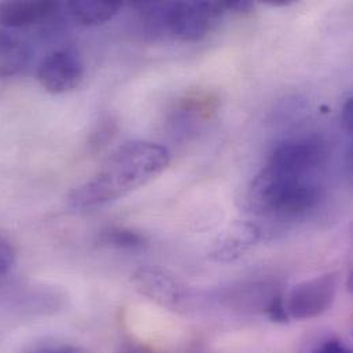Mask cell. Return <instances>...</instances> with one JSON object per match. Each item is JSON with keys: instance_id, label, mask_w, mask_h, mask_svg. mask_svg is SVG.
<instances>
[{"instance_id": "cell-18", "label": "cell", "mask_w": 353, "mask_h": 353, "mask_svg": "<svg viewBox=\"0 0 353 353\" xmlns=\"http://www.w3.org/2000/svg\"><path fill=\"white\" fill-rule=\"evenodd\" d=\"M29 353H80L74 348L70 347H51V348H41Z\"/></svg>"}, {"instance_id": "cell-11", "label": "cell", "mask_w": 353, "mask_h": 353, "mask_svg": "<svg viewBox=\"0 0 353 353\" xmlns=\"http://www.w3.org/2000/svg\"><path fill=\"white\" fill-rule=\"evenodd\" d=\"M123 6L124 3L117 0H74L66 4L74 19L87 26L102 25L113 19Z\"/></svg>"}, {"instance_id": "cell-12", "label": "cell", "mask_w": 353, "mask_h": 353, "mask_svg": "<svg viewBox=\"0 0 353 353\" xmlns=\"http://www.w3.org/2000/svg\"><path fill=\"white\" fill-rule=\"evenodd\" d=\"M99 243L114 249L138 250L146 245V239L134 230L125 227H109L101 232Z\"/></svg>"}, {"instance_id": "cell-9", "label": "cell", "mask_w": 353, "mask_h": 353, "mask_svg": "<svg viewBox=\"0 0 353 353\" xmlns=\"http://www.w3.org/2000/svg\"><path fill=\"white\" fill-rule=\"evenodd\" d=\"M59 8L55 1H3L0 3V29L18 30L52 18Z\"/></svg>"}, {"instance_id": "cell-13", "label": "cell", "mask_w": 353, "mask_h": 353, "mask_svg": "<svg viewBox=\"0 0 353 353\" xmlns=\"http://www.w3.org/2000/svg\"><path fill=\"white\" fill-rule=\"evenodd\" d=\"M264 312L275 323H288L290 321L282 294H274L265 304Z\"/></svg>"}, {"instance_id": "cell-15", "label": "cell", "mask_w": 353, "mask_h": 353, "mask_svg": "<svg viewBox=\"0 0 353 353\" xmlns=\"http://www.w3.org/2000/svg\"><path fill=\"white\" fill-rule=\"evenodd\" d=\"M311 353H352V351L343 341L332 339L316 347Z\"/></svg>"}, {"instance_id": "cell-19", "label": "cell", "mask_w": 353, "mask_h": 353, "mask_svg": "<svg viewBox=\"0 0 353 353\" xmlns=\"http://www.w3.org/2000/svg\"><path fill=\"white\" fill-rule=\"evenodd\" d=\"M263 3L267 6H272V7H288V6L293 4L294 0H264Z\"/></svg>"}, {"instance_id": "cell-6", "label": "cell", "mask_w": 353, "mask_h": 353, "mask_svg": "<svg viewBox=\"0 0 353 353\" xmlns=\"http://www.w3.org/2000/svg\"><path fill=\"white\" fill-rule=\"evenodd\" d=\"M41 87L50 94L76 90L84 79V62L73 48H59L43 58L37 69Z\"/></svg>"}, {"instance_id": "cell-7", "label": "cell", "mask_w": 353, "mask_h": 353, "mask_svg": "<svg viewBox=\"0 0 353 353\" xmlns=\"http://www.w3.org/2000/svg\"><path fill=\"white\" fill-rule=\"evenodd\" d=\"M134 289L157 305L177 311L187 301V292L175 275L161 267H141L131 278Z\"/></svg>"}, {"instance_id": "cell-16", "label": "cell", "mask_w": 353, "mask_h": 353, "mask_svg": "<svg viewBox=\"0 0 353 353\" xmlns=\"http://www.w3.org/2000/svg\"><path fill=\"white\" fill-rule=\"evenodd\" d=\"M341 125L343 130L347 132V135L352 137L353 134V98L352 95L348 97L345 103L343 105L341 112Z\"/></svg>"}, {"instance_id": "cell-3", "label": "cell", "mask_w": 353, "mask_h": 353, "mask_svg": "<svg viewBox=\"0 0 353 353\" xmlns=\"http://www.w3.org/2000/svg\"><path fill=\"white\" fill-rule=\"evenodd\" d=\"M327 154V146L321 138L290 139L274 149L265 168L285 176L314 177L325 165Z\"/></svg>"}, {"instance_id": "cell-8", "label": "cell", "mask_w": 353, "mask_h": 353, "mask_svg": "<svg viewBox=\"0 0 353 353\" xmlns=\"http://www.w3.org/2000/svg\"><path fill=\"white\" fill-rule=\"evenodd\" d=\"M261 238V230L250 221L231 224L213 245L209 257L216 263H232L242 257Z\"/></svg>"}, {"instance_id": "cell-5", "label": "cell", "mask_w": 353, "mask_h": 353, "mask_svg": "<svg viewBox=\"0 0 353 353\" xmlns=\"http://www.w3.org/2000/svg\"><path fill=\"white\" fill-rule=\"evenodd\" d=\"M340 278L336 272L323 274L296 285L285 299L290 319L310 321L327 312L336 301Z\"/></svg>"}, {"instance_id": "cell-4", "label": "cell", "mask_w": 353, "mask_h": 353, "mask_svg": "<svg viewBox=\"0 0 353 353\" xmlns=\"http://www.w3.org/2000/svg\"><path fill=\"white\" fill-rule=\"evenodd\" d=\"M224 11L223 1H171L165 4L164 28L181 41H198Z\"/></svg>"}, {"instance_id": "cell-20", "label": "cell", "mask_w": 353, "mask_h": 353, "mask_svg": "<svg viewBox=\"0 0 353 353\" xmlns=\"http://www.w3.org/2000/svg\"><path fill=\"white\" fill-rule=\"evenodd\" d=\"M124 353H143L142 351H135V350H132V351H128V352H124Z\"/></svg>"}, {"instance_id": "cell-2", "label": "cell", "mask_w": 353, "mask_h": 353, "mask_svg": "<svg viewBox=\"0 0 353 353\" xmlns=\"http://www.w3.org/2000/svg\"><path fill=\"white\" fill-rule=\"evenodd\" d=\"M323 199V188L314 177H292L264 168L249 188L250 209L267 219L293 221L308 217Z\"/></svg>"}, {"instance_id": "cell-1", "label": "cell", "mask_w": 353, "mask_h": 353, "mask_svg": "<svg viewBox=\"0 0 353 353\" xmlns=\"http://www.w3.org/2000/svg\"><path fill=\"white\" fill-rule=\"evenodd\" d=\"M170 163L171 154L160 143L127 142L106 160L95 176L69 194L68 205L76 210L103 206L161 175Z\"/></svg>"}, {"instance_id": "cell-14", "label": "cell", "mask_w": 353, "mask_h": 353, "mask_svg": "<svg viewBox=\"0 0 353 353\" xmlns=\"http://www.w3.org/2000/svg\"><path fill=\"white\" fill-rule=\"evenodd\" d=\"M15 259L14 246L4 236H0V278L6 276L14 268Z\"/></svg>"}, {"instance_id": "cell-10", "label": "cell", "mask_w": 353, "mask_h": 353, "mask_svg": "<svg viewBox=\"0 0 353 353\" xmlns=\"http://www.w3.org/2000/svg\"><path fill=\"white\" fill-rule=\"evenodd\" d=\"M30 58L28 43L15 30L0 29V79L17 76Z\"/></svg>"}, {"instance_id": "cell-17", "label": "cell", "mask_w": 353, "mask_h": 353, "mask_svg": "<svg viewBox=\"0 0 353 353\" xmlns=\"http://www.w3.org/2000/svg\"><path fill=\"white\" fill-rule=\"evenodd\" d=\"M224 10H231L236 12H250L254 8V3L249 0H227L223 1Z\"/></svg>"}]
</instances>
